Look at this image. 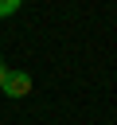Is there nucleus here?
Segmentation results:
<instances>
[{
  "label": "nucleus",
  "instance_id": "nucleus-1",
  "mask_svg": "<svg viewBox=\"0 0 117 125\" xmlns=\"http://www.w3.org/2000/svg\"><path fill=\"white\" fill-rule=\"evenodd\" d=\"M0 90H4L8 98H27V94H31V74H27V70H8Z\"/></svg>",
  "mask_w": 117,
  "mask_h": 125
},
{
  "label": "nucleus",
  "instance_id": "nucleus-3",
  "mask_svg": "<svg viewBox=\"0 0 117 125\" xmlns=\"http://www.w3.org/2000/svg\"><path fill=\"white\" fill-rule=\"evenodd\" d=\"M4 74H8V62L0 59V86H4Z\"/></svg>",
  "mask_w": 117,
  "mask_h": 125
},
{
  "label": "nucleus",
  "instance_id": "nucleus-2",
  "mask_svg": "<svg viewBox=\"0 0 117 125\" xmlns=\"http://www.w3.org/2000/svg\"><path fill=\"white\" fill-rule=\"evenodd\" d=\"M20 12V0H0V16H16Z\"/></svg>",
  "mask_w": 117,
  "mask_h": 125
}]
</instances>
